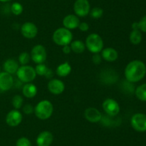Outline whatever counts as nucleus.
Here are the masks:
<instances>
[{
	"label": "nucleus",
	"instance_id": "nucleus-1",
	"mask_svg": "<svg viewBox=\"0 0 146 146\" xmlns=\"http://www.w3.org/2000/svg\"><path fill=\"white\" fill-rule=\"evenodd\" d=\"M146 74V66L141 60H133L125 69V77L130 82L141 81Z\"/></svg>",
	"mask_w": 146,
	"mask_h": 146
},
{
	"label": "nucleus",
	"instance_id": "nucleus-2",
	"mask_svg": "<svg viewBox=\"0 0 146 146\" xmlns=\"http://www.w3.org/2000/svg\"><path fill=\"white\" fill-rule=\"evenodd\" d=\"M34 112L38 119L45 120L52 115L54 112V106L49 100H41L34 107Z\"/></svg>",
	"mask_w": 146,
	"mask_h": 146
},
{
	"label": "nucleus",
	"instance_id": "nucleus-3",
	"mask_svg": "<svg viewBox=\"0 0 146 146\" xmlns=\"http://www.w3.org/2000/svg\"><path fill=\"white\" fill-rule=\"evenodd\" d=\"M73 40V34L71 31L65 27L58 28L53 34V40L54 42L59 46L68 45Z\"/></svg>",
	"mask_w": 146,
	"mask_h": 146
},
{
	"label": "nucleus",
	"instance_id": "nucleus-4",
	"mask_svg": "<svg viewBox=\"0 0 146 146\" xmlns=\"http://www.w3.org/2000/svg\"><path fill=\"white\" fill-rule=\"evenodd\" d=\"M86 46L91 52L98 54L102 51L104 42L100 35L96 33L90 34L86 40Z\"/></svg>",
	"mask_w": 146,
	"mask_h": 146
},
{
	"label": "nucleus",
	"instance_id": "nucleus-5",
	"mask_svg": "<svg viewBox=\"0 0 146 146\" xmlns=\"http://www.w3.org/2000/svg\"><path fill=\"white\" fill-rule=\"evenodd\" d=\"M16 74L19 80L26 83L31 82L36 77L35 69L29 65H23L19 67Z\"/></svg>",
	"mask_w": 146,
	"mask_h": 146
},
{
	"label": "nucleus",
	"instance_id": "nucleus-6",
	"mask_svg": "<svg viewBox=\"0 0 146 146\" xmlns=\"http://www.w3.org/2000/svg\"><path fill=\"white\" fill-rule=\"evenodd\" d=\"M47 53L45 47L41 44L34 46L31 50V58L36 64H42L46 60Z\"/></svg>",
	"mask_w": 146,
	"mask_h": 146
},
{
	"label": "nucleus",
	"instance_id": "nucleus-7",
	"mask_svg": "<svg viewBox=\"0 0 146 146\" xmlns=\"http://www.w3.org/2000/svg\"><path fill=\"white\" fill-rule=\"evenodd\" d=\"M131 124L133 128L138 132L146 131V115L143 113H136L131 117Z\"/></svg>",
	"mask_w": 146,
	"mask_h": 146
},
{
	"label": "nucleus",
	"instance_id": "nucleus-8",
	"mask_svg": "<svg viewBox=\"0 0 146 146\" xmlns=\"http://www.w3.org/2000/svg\"><path fill=\"white\" fill-rule=\"evenodd\" d=\"M104 112L111 117L116 116L120 112V106L118 102L111 98L105 100L102 104Z\"/></svg>",
	"mask_w": 146,
	"mask_h": 146
},
{
	"label": "nucleus",
	"instance_id": "nucleus-9",
	"mask_svg": "<svg viewBox=\"0 0 146 146\" xmlns=\"http://www.w3.org/2000/svg\"><path fill=\"white\" fill-rule=\"evenodd\" d=\"M74 9L76 16L84 17L90 12V4L88 0H76L74 3Z\"/></svg>",
	"mask_w": 146,
	"mask_h": 146
},
{
	"label": "nucleus",
	"instance_id": "nucleus-10",
	"mask_svg": "<svg viewBox=\"0 0 146 146\" xmlns=\"http://www.w3.org/2000/svg\"><path fill=\"white\" fill-rule=\"evenodd\" d=\"M22 114L18 110H12L8 113L6 117V123L11 127L18 126L22 121Z\"/></svg>",
	"mask_w": 146,
	"mask_h": 146
},
{
	"label": "nucleus",
	"instance_id": "nucleus-11",
	"mask_svg": "<svg viewBox=\"0 0 146 146\" xmlns=\"http://www.w3.org/2000/svg\"><path fill=\"white\" fill-rule=\"evenodd\" d=\"M21 34L27 39H33L38 33V28L32 22H25L21 27Z\"/></svg>",
	"mask_w": 146,
	"mask_h": 146
},
{
	"label": "nucleus",
	"instance_id": "nucleus-12",
	"mask_svg": "<svg viewBox=\"0 0 146 146\" xmlns=\"http://www.w3.org/2000/svg\"><path fill=\"white\" fill-rule=\"evenodd\" d=\"M14 84V79L12 75L6 72H0V90L7 91L12 87Z\"/></svg>",
	"mask_w": 146,
	"mask_h": 146
},
{
	"label": "nucleus",
	"instance_id": "nucleus-13",
	"mask_svg": "<svg viewBox=\"0 0 146 146\" xmlns=\"http://www.w3.org/2000/svg\"><path fill=\"white\" fill-rule=\"evenodd\" d=\"M48 90L54 94H60L65 90V84L61 80L52 79L48 83Z\"/></svg>",
	"mask_w": 146,
	"mask_h": 146
},
{
	"label": "nucleus",
	"instance_id": "nucleus-14",
	"mask_svg": "<svg viewBox=\"0 0 146 146\" xmlns=\"http://www.w3.org/2000/svg\"><path fill=\"white\" fill-rule=\"evenodd\" d=\"M84 117L90 123H98L101 120L102 115L95 107H88L84 112Z\"/></svg>",
	"mask_w": 146,
	"mask_h": 146
},
{
	"label": "nucleus",
	"instance_id": "nucleus-15",
	"mask_svg": "<svg viewBox=\"0 0 146 146\" xmlns=\"http://www.w3.org/2000/svg\"><path fill=\"white\" fill-rule=\"evenodd\" d=\"M53 140L54 137L52 133L49 131H43L37 137L36 145L37 146H50Z\"/></svg>",
	"mask_w": 146,
	"mask_h": 146
},
{
	"label": "nucleus",
	"instance_id": "nucleus-16",
	"mask_svg": "<svg viewBox=\"0 0 146 146\" xmlns=\"http://www.w3.org/2000/svg\"><path fill=\"white\" fill-rule=\"evenodd\" d=\"M80 24L79 19L77 16L74 15V14H68L63 19V24L64 27L68 29H75Z\"/></svg>",
	"mask_w": 146,
	"mask_h": 146
},
{
	"label": "nucleus",
	"instance_id": "nucleus-17",
	"mask_svg": "<svg viewBox=\"0 0 146 146\" xmlns=\"http://www.w3.org/2000/svg\"><path fill=\"white\" fill-rule=\"evenodd\" d=\"M101 56L108 62H114L118 59V52L112 47H108L101 51Z\"/></svg>",
	"mask_w": 146,
	"mask_h": 146
},
{
	"label": "nucleus",
	"instance_id": "nucleus-18",
	"mask_svg": "<svg viewBox=\"0 0 146 146\" xmlns=\"http://www.w3.org/2000/svg\"><path fill=\"white\" fill-rule=\"evenodd\" d=\"M3 67H4V72L11 74L17 73L19 67L18 62L14 59H8L6 60Z\"/></svg>",
	"mask_w": 146,
	"mask_h": 146
},
{
	"label": "nucleus",
	"instance_id": "nucleus-19",
	"mask_svg": "<svg viewBox=\"0 0 146 146\" xmlns=\"http://www.w3.org/2000/svg\"><path fill=\"white\" fill-rule=\"evenodd\" d=\"M22 93L27 98H33L37 94V87L32 83H27L22 88Z\"/></svg>",
	"mask_w": 146,
	"mask_h": 146
},
{
	"label": "nucleus",
	"instance_id": "nucleus-20",
	"mask_svg": "<svg viewBox=\"0 0 146 146\" xmlns=\"http://www.w3.org/2000/svg\"><path fill=\"white\" fill-rule=\"evenodd\" d=\"M71 66L67 62L58 65L56 68V74L59 77H66L71 73Z\"/></svg>",
	"mask_w": 146,
	"mask_h": 146
},
{
	"label": "nucleus",
	"instance_id": "nucleus-21",
	"mask_svg": "<svg viewBox=\"0 0 146 146\" xmlns=\"http://www.w3.org/2000/svg\"><path fill=\"white\" fill-rule=\"evenodd\" d=\"M130 41L133 44H140L142 41V34L139 29H133L130 34Z\"/></svg>",
	"mask_w": 146,
	"mask_h": 146
},
{
	"label": "nucleus",
	"instance_id": "nucleus-22",
	"mask_svg": "<svg viewBox=\"0 0 146 146\" xmlns=\"http://www.w3.org/2000/svg\"><path fill=\"white\" fill-rule=\"evenodd\" d=\"M70 47H71V50L73 52L78 53V54L84 52L86 48L84 43L82 41H80V40H75L74 42H71Z\"/></svg>",
	"mask_w": 146,
	"mask_h": 146
},
{
	"label": "nucleus",
	"instance_id": "nucleus-23",
	"mask_svg": "<svg viewBox=\"0 0 146 146\" xmlns=\"http://www.w3.org/2000/svg\"><path fill=\"white\" fill-rule=\"evenodd\" d=\"M135 95L141 101L146 102V84L138 86L135 90Z\"/></svg>",
	"mask_w": 146,
	"mask_h": 146
},
{
	"label": "nucleus",
	"instance_id": "nucleus-24",
	"mask_svg": "<svg viewBox=\"0 0 146 146\" xmlns=\"http://www.w3.org/2000/svg\"><path fill=\"white\" fill-rule=\"evenodd\" d=\"M31 60V55L27 52H22L19 56V62L22 65H27Z\"/></svg>",
	"mask_w": 146,
	"mask_h": 146
},
{
	"label": "nucleus",
	"instance_id": "nucleus-25",
	"mask_svg": "<svg viewBox=\"0 0 146 146\" xmlns=\"http://www.w3.org/2000/svg\"><path fill=\"white\" fill-rule=\"evenodd\" d=\"M11 11L14 15H20L23 11V7L21 4L18 2L13 3L11 6Z\"/></svg>",
	"mask_w": 146,
	"mask_h": 146
},
{
	"label": "nucleus",
	"instance_id": "nucleus-26",
	"mask_svg": "<svg viewBox=\"0 0 146 146\" xmlns=\"http://www.w3.org/2000/svg\"><path fill=\"white\" fill-rule=\"evenodd\" d=\"M12 104L16 110H19L21 108L23 104V98L21 97V96L19 95V94L14 96V97L12 98Z\"/></svg>",
	"mask_w": 146,
	"mask_h": 146
},
{
	"label": "nucleus",
	"instance_id": "nucleus-27",
	"mask_svg": "<svg viewBox=\"0 0 146 146\" xmlns=\"http://www.w3.org/2000/svg\"><path fill=\"white\" fill-rule=\"evenodd\" d=\"M90 14H91V17L94 19L101 18L103 16V14H104V10L101 8H99V7H95V8L91 10Z\"/></svg>",
	"mask_w": 146,
	"mask_h": 146
},
{
	"label": "nucleus",
	"instance_id": "nucleus-28",
	"mask_svg": "<svg viewBox=\"0 0 146 146\" xmlns=\"http://www.w3.org/2000/svg\"><path fill=\"white\" fill-rule=\"evenodd\" d=\"M47 70H48L47 67L45 64H43V63L42 64H38L35 68V71L36 74H38L40 76L45 75L47 72Z\"/></svg>",
	"mask_w": 146,
	"mask_h": 146
},
{
	"label": "nucleus",
	"instance_id": "nucleus-29",
	"mask_svg": "<svg viewBox=\"0 0 146 146\" xmlns=\"http://www.w3.org/2000/svg\"><path fill=\"white\" fill-rule=\"evenodd\" d=\"M16 146H31V143L27 137H21L17 141Z\"/></svg>",
	"mask_w": 146,
	"mask_h": 146
},
{
	"label": "nucleus",
	"instance_id": "nucleus-30",
	"mask_svg": "<svg viewBox=\"0 0 146 146\" xmlns=\"http://www.w3.org/2000/svg\"><path fill=\"white\" fill-rule=\"evenodd\" d=\"M138 29L143 32H146V16H144L139 22H138Z\"/></svg>",
	"mask_w": 146,
	"mask_h": 146
},
{
	"label": "nucleus",
	"instance_id": "nucleus-31",
	"mask_svg": "<svg viewBox=\"0 0 146 146\" xmlns=\"http://www.w3.org/2000/svg\"><path fill=\"white\" fill-rule=\"evenodd\" d=\"M34 111V108L33 107V106L30 104H26V105L24 107V108H23V112L27 115L32 114Z\"/></svg>",
	"mask_w": 146,
	"mask_h": 146
},
{
	"label": "nucleus",
	"instance_id": "nucleus-32",
	"mask_svg": "<svg viewBox=\"0 0 146 146\" xmlns=\"http://www.w3.org/2000/svg\"><path fill=\"white\" fill-rule=\"evenodd\" d=\"M78 28H79V29L81 30V31H88V29H89V25L86 22L80 23L79 25H78Z\"/></svg>",
	"mask_w": 146,
	"mask_h": 146
},
{
	"label": "nucleus",
	"instance_id": "nucleus-33",
	"mask_svg": "<svg viewBox=\"0 0 146 146\" xmlns=\"http://www.w3.org/2000/svg\"><path fill=\"white\" fill-rule=\"evenodd\" d=\"M93 62H94L95 64H99L101 62V55L98 54H96L95 55H94L93 57Z\"/></svg>",
	"mask_w": 146,
	"mask_h": 146
},
{
	"label": "nucleus",
	"instance_id": "nucleus-34",
	"mask_svg": "<svg viewBox=\"0 0 146 146\" xmlns=\"http://www.w3.org/2000/svg\"><path fill=\"white\" fill-rule=\"evenodd\" d=\"M71 51V47L69 45H65L63 47V52L65 54H69Z\"/></svg>",
	"mask_w": 146,
	"mask_h": 146
},
{
	"label": "nucleus",
	"instance_id": "nucleus-35",
	"mask_svg": "<svg viewBox=\"0 0 146 146\" xmlns=\"http://www.w3.org/2000/svg\"><path fill=\"white\" fill-rule=\"evenodd\" d=\"M45 76L47 77V78H51V77H53V72L51 71V70H49V69H48Z\"/></svg>",
	"mask_w": 146,
	"mask_h": 146
},
{
	"label": "nucleus",
	"instance_id": "nucleus-36",
	"mask_svg": "<svg viewBox=\"0 0 146 146\" xmlns=\"http://www.w3.org/2000/svg\"><path fill=\"white\" fill-rule=\"evenodd\" d=\"M10 0H0V1H2V2H6V1H9Z\"/></svg>",
	"mask_w": 146,
	"mask_h": 146
},
{
	"label": "nucleus",
	"instance_id": "nucleus-37",
	"mask_svg": "<svg viewBox=\"0 0 146 146\" xmlns=\"http://www.w3.org/2000/svg\"><path fill=\"white\" fill-rule=\"evenodd\" d=\"M0 71H1V67H0Z\"/></svg>",
	"mask_w": 146,
	"mask_h": 146
}]
</instances>
